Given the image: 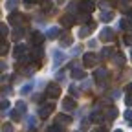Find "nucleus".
<instances>
[{
  "instance_id": "1",
  "label": "nucleus",
  "mask_w": 132,
  "mask_h": 132,
  "mask_svg": "<svg viewBox=\"0 0 132 132\" xmlns=\"http://www.w3.org/2000/svg\"><path fill=\"white\" fill-rule=\"evenodd\" d=\"M46 94H48V97H52V99L59 97V94H61L59 85H57V82H50V85H48V88H46Z\"/></svg>"
},
{
  "instance_id": "2",
  "label": "nucleus",
  "mask_w": 132,
  "mask_h": 132,
  "mask_svg": "<svg viewBox=\"0 0 132 132\" xmlns=\"http://www.w3.org/2000/svg\"><path fill=\"white\" fill-rule=\"evenodd\" d=\"M97 59L99 57L95 53H85V55H82V64H85V66H95Z\"/></svg>"
},
{
  "instance_id": "3",
  "label": "nucleus",
  "mask_w": 132,
  "mask_h": 132,
  "mask_svg": "<svg viewBox=\"0 0 132 132\" xmlns=\"http://www.w3.org/2000/svg\"><path fill=\"white\" fill-rule=\"evenodd\" d=\"M79 9L85 11V13H92L95 9V4L92 2V0H82V2H79Z\"/></svg>"
},
{
  "instance_id": "4",
  "label": "nucleus",
  "mask_w": 132,
  "mask_h": 132,
  "mask_svg": "<svg viewBox=\"0 0 132 132\" xmlns=\"http://www.w3.org/2000/svg\"><path fill=\"white\" fill-rule=\"evenodd\" d=\"M42 40H44V35H42V33H39V31H31V42L35 44V46H40Z\"/></svg>"
},
{
  "instance_id": "5",
  "label": "nucleus",
  "mask_w": 132,
  "mask_h": 132,
  "mask_svg": "<svg viewBox=\"0 0 132 132\" xmlns=\"http://www.w3.org/2000/svg\"><path fill=\"white\" fill-rule=\"evenodd\" d=\"M52 112H53V105H52V103H50V105H42L39 116H40V118H48V116L52 114Z\"/></svg>"
},
{
  "instance_id": "6",
  "label": "nucleus",
  "mask_w": 132,
  "mask_h": 132,
  "mask_svg": "<svg viewBox=\"0 0 132 132\" xmlns=\"http://www.w3.org/2000/svg\"><path fill=\"white\" fill-rule=\"evenodd\" d=\"M99 39H101V40H114L116 37H114V31H112V29L105 28V29L101 31V35H99Z\"/></svg>"
},
{
  "instance_id": "7",
  "label": "nucleus",
  "mask_w": 132,
  "mask_h": 132,
  "mask_svg": "<svg viewBox=\"0 0 132 132\" xmlns=\"http://www.w3.org/2000/svg\"><path fill=\"white\" fill-rule=\"evenodd\" d=\"M73 22H75V19H73L72 15H64L62 19H61V24H62L64 28H72V26H73Z\"/></svg>"
},
{
  "instance_id": "8",
  "label": "nucleus",
  "mask_w": 132,
  "mask_h": 132,
  "mask_svg": "<svg viewBox=\"0 0 132 132\" xmlns=\"http://www.w3.org/2000/svg\"><path fill=\"white\" fill-rule=\"evenodd\" d=\"M62 108L64 110H75V101L72 97H66L64 101H62Z\"/></svg>"
},
{
  "instance_id": "9",
  "label": "nucleus",
  "mask_w": 132,
  "mask_h": 132,
  "mask_svg": "<svg viewBox=\"0 0 132 132\" xmlns=\"http://www.w3.org/2000/svg\"><path fill=\"white\" fill-rule=\"evenodd\" d=\"M22 19H24L22 15H19V13H11V15H9V24H13V26L16 24V26H19V24L22 22Z\"/></svg>"
},
{
  "instance_id": "10",
  "label": "nucleus",
  "mask_w": 132,
  "mask_h": 132,
  "mask_svg": "<svg viewBox=\"0 0 132 132\" xmlns=\"http://www.w3.org/2000/svg\"><path fill=\"white\" fill-rule=\"evenodd\" d=\"M119 28L125 29V31H132V19H125L119 22Z\"/></svg>"
},
{
  "instance_id": "11",
  "label": "nucleus",
  "mask_w": 132,
  "mask_h": 132,
  "mask_svg": "<svg viewBox=\"0 0 132 132\" xmlns=\"http://www.w3.org/2000/svg\"><path fill=\"white\" fill-rule=\"evenodd\" d=\"M24 55H26V46H24V44H19V46L15 48V57L20 59V57H24Z\"/></svg>"
},
{
  "instance_id": "12",
  "label": "nucleus",
  "mask_w": 132,
  "mask_h": 132,
  "mask_svg": "<svg viewBox=\"0 0 132 132\" xmlns=\"http://www.w3.org/2000/svg\"><path fill=\"white\" fill-rule=\"evenodd\" d=\"M22 37H24V28H20V26L15 28V31H13V39L19 40V39H22Z\"/></svg>"
},
{
  "instance_id": "13",
  "label": "nucleus",
  "mask_w": 132,
  "mask_h": 132,
  "mask_svg": "<svg viewBox=\"0 0 132 132\" xmlns=\"http://www.w3.org/2000/svg\"><path fill=\"white\" fill-rule=\"evenodd\" d=\"M57 121H59V125L62 123V125H70L72 123V118L70 116H57Z\"/></svg>"
},
{
  "instance_id": "14",
  "label": "nucleus",
  "mask_w": 132,
  "mask_h": 132,
  "mask_svg": "<svg viewBox=\"0 0 132 132\" xmlns=\"http://www.w3.org/2000/svg\"><path fill=\"white\" fill-rule=\"evenodd\" d=\"M94 75H95V79H97V81H103V77L106 75V70H105V68H97Z\"/></svg>"
},
{
  "instance_id": "15",
  "label": "nucleus",
  "mask_w": 132,
  "mask_h": 132,
  "mask_svg": "<svg viewBox=\"0 0 132 132\" xmlns=\"http://www.w3.org/2000/svg\"><path fill=\"white\" fill-rule=\"evenodd\" d=\"M112 16H114V13H112V11H106V13L103 11V15H101V20H103V22H110V20H112Z\"/></svg>"
},
{
  "instance_id": "16",
  "label": "nucleus",
  "mask_w": 132,
  "mask_h": 132,
  "mask_svg": "<svg viewBox=\"0 0 132 132\" xmlns=\"http://www.w3.org/2000/svg\"><path fill=\"white\" fill-rule=\"evenodd\" d=\"M90 29H92V28H90L88 24H86L85 28H81V31H79V37H81V39H85V37H88V31H90Z\"/></svg>"
},
{
  "instance_id": "17",
  "label": "nucleus",
  "mask_w": 132,
  "mask_h": 132,
  "mask_svg": "<svg viewBox=\"0 0 132 132\" xmlns=\"http://www.w3.org/2000/svg\"><path fill=\"white\" fill-rule=\"evenodd\" d=\"M105 116H106V118H108V119H114V118H116V116H118V110H116V108H108Z\"/></svg>"
},
{
  "instance_id": "18",
  "label": "nucleus",
  "mask_w": 132,
  "mask_h": 132,
  "mask_svg": "<svg viewBox=\"0 0 132 132\" xmlns=\"http://www.w3.org/2000/svg\"><path fill=\"white\" fill-rule=\"evenodd\" d=\"M123 62H125V57H123L121 53L114 57V64H118V66H123Z\"/></svg>"
},
{
  "instance_id": "19",
  "label": "nucleus",
  "mask_w": 132,
  "mask_h": 132,
  "mask_svg": "<svg viewBox=\"0 0 132 132\" xmlns=\"http://www.w3.org/2000/svg\"><path fill=\"white\" fill-rule=\"evenodd\" d=\"M72 75H73V79H85V72L82 70H73Z\"/></svg>"
},
{
  "instance_id": "20",
  "label": "nucleus",
  "mask_w": 132,
  "mask_h": 132,
  "mask_svg": "<svg viewBox=\"0 0 132 132\" xmlns=\"http://www.w3.org/2000/svg\"><path fill=\"white\" fill-rule=\"evenodd\" d=\"M70 44H72V37L70 35H66V37L61 39V46H70Z\"/></svg>"
},
{
  "instance_id": "21",
  "label": "nucleus",
  "mask_w": 132,
  "mask_h": 132,
  "mask_svg": "<svg viewBox=\"0 0 132 132\" xmlns=\"http://www.w3.org/2000/svg\"><path fill=\"white\" fill-rule=\"evenodd\" d=\"M57 33H59L57 28H50V29H48V37H50V39H55V37H57Z\"/></svg>"
},
{
  "instance_id": "22",
  "label": "nucleus",
  "mask_w": 132,
  "mask_h": 132,
  "mask_svg": "<svg viewBox=\"0 0 132 132\" xmlns=\"http://www.w3.org/2000/svg\"><path fill=\"white\" fill-rule=\"evenodd\" d=\"M46 132H62V127H61V125L57 123V125H52V127H50V128H48Z\"/></svg>"
},
{
  "instance_id": "23",
  "label": "nucleus",
  "mask_w": 132,
  "mask_h": 132,
  "mask_svg": "<svg viewBox=\"0 0 132 132\" xmlns=\"http://www.w3.org/2000/svg\"><path fill=\"white\" fill-rule=\"evenodd\" d=\"M114 53V50L112 48H103V52H101V57H110Z\"/></svg>"
},
{
  "instance_id": "24",
  "label": "nucleus",
  "mask_w": 132,
  "mask_h": 132,
  "mask_svg": "<svg viewBox=\"0 0 132 132\" xmlns=\"http://www.w3.org/2000/svg\"><path fill=\"white\" fill-rule=\"evenodd\" d=\"M53 57H55V64H59V61H64V55H62L61 52H55Z\"/></svg>"
},
{
  "instance_id": "25",
  "label": "nucleus",
  "mask_w": 132,
  "mask_h": 132,
  "mask_svg": "<svg viewBox=\"0 0 132 132\" xmlns=\"http://www.w3.org/2000/svg\"><path fill=\"white\" fill-rule=\"evenodd\" d=\"M52 9V2H50V0H44L42 2V11H50Z\"/></svg>"
},
{
  "instance_id": "26",
  "label": "nucleus",
  "mask_w": 132,
  "mask_h": 132,
  "mask_svg": "<svg viewBox=\"0 0 132 132\" xmlns=\"http://www.w3.org/2000/svg\"><path fill=\"white\" fill-rule=\"evenodd\" d=\"M20 116H22V112H20V110H13V112H11V118H13V119H16V121L20 119Z\"/></svg>"
},
{
  "instance_id": "27",
  "label": "nucleus",
  "mask_w": 132,
  "mask_h": 132,
  "mask_svg": "<svg viewBox=\"0 0 132 132\" xmlns=\"http://www.w3.org/2000/svg\"><path fill=\"white\" fill-rule=\"evenodd\" d=\"M94 123H99V121H101V114H97V112H94L92 114V118H90Z\"/></svg>"
},
{
  "instance_id": "28",
  "label": "nucleus",
  "mask_w": 132,
  "mask_h": 132,
  "mask_svg": "<svg viewBox=\"0 0 132 132\" xmlns=\"http://www.w3.org/2000/svg\"><path fill=\"white\" fill-rule=\"evenodd\" d=\"M16 110H20L22 114L26 112V103H22V101H19V103H16Z\"/></svg>"
},
{
  "instance_id": "29",
  "label": "nucleus",
  "mask_w": 132,
  "mask_h": 132,
  "mask_svg": "<svg viewBox=\"0 0 132 132\" xmlns=\"http://www.w3.org/2000/svg\"><path fill=\"white\" fill-rule=\"evenodd\" d=\"M15 4H19V0H7L6 7H7V9H13V7H15Z\"/></svg>"
},
{
  "instance_id": "30",
  "label": "nucleus",
  "mask_w": 132,
  "mask_h": 132,
  "mask_svg": "<svg viewBox=\"0 0 132 132\" xmlns=\"http://www.w3.org/2000/svg\"><path fill=\"white\" fill-rule=\"evenodd\" d=\"M2 132H13V125H11V123H6V125L2 127Z\"/></svg>"
},
{
  "instance_id": "31",
  "label": "nucleus",
  "mask_w": 132,
  "mask_h": 132,
  "mask_svg": "<svg viewBox=\"0 0 132 132\" xmlns=\"http://www.w3.org/2000/svg\"><path fill=\"white\" fill-rule=\"evenodd\" d=\"M29 90H31V85H26V86H22L20 94H29Z\"/></svg>"
},
{
  "instance_id": "32",
  "label": "nucleus",
  "mask_w": 132,
  "mask_h": 132,
  "mask_svg": "<svg viewBox=\"0 0 132 132\" xmlns=\"http://www.w3.org/2000/svg\"><path fill=\"white\" fill-rule=\"evenodd\" d=\"M70 94H72V95H79V88H75V86L72 85V86H70Z\"/></svg>"
},
{
  "instance_id": "33",
  "label": "nucleus",
  "mask_w": 132,
  "mask_h": 132,
  "mask_svg": "<svg viewBox=\"0 0 132 132\" xmlns=\"http://www.w3.org/2000/svg\"><path fill=\"white\" fill-rule=\"evenodd\" d=\"M35 125H37L35 118H29V119H28V127H35Z\"/></svg>"
},
{
  "instance_id": "34",
  "label": "nucleus",
  "mask_w": 132,
  "mask_h": 132,
  "mask_svg": "<svg viewBox=\"0 0 132 132\" xmlns=\"http://www.w3.org/2000/svg\"><path fill=\"white\" fill-rule=\"evenodd\" d=\"M125 119L132 121V110H127V112H125Z\"/></svg>"
},
{
  "instance_id": "35",
  "label": "nucleus",
  "mask_w": 132,
  "mask_h": 132,
  "mask_svg": "<svg viewBox=\"0 0 132 132\" xmlns=\"http://www.w3.org/2000/svg\"><path fill=\"white\" fill-rule=\"evenodd\" d=\"M0 33H2V37H6V35H7V26H2V28H0Z\"/></svg>"
},
{
  "instance_id": "36",
  "label": "nucleus",
  "mask_w": 132,
  "mask_h": 132,
  "mask_svg": "<svg viewBox=\"0 0 132 132\" xmlns=\"http://www.w3.org/2000/svg\"><path fill=\"white\" fill-rule=\"evenodd\" d=\"M0 52H2V55L7 53V44H2V48H0Z\"/></svg>"
},
{
  "instance_id": "37",
  "label": "nucleus",
  "mask_w": 132,
  "mask_h": 132,
  "mask_svg": "<svg viewBox=\"0 0 132 132\" xmlns=\"http://www.w3.org/2000/svg\"><path fill=\"white\" fill-rule=\"evenodd\" d=\"M7 106H9V103H7V101H6V99H4V101H2V110H6V108H7Z\"/></svg>"
},
{
  "instance_id": "38",
  "label": "nucleus",
  "mask_w": 132,
  "mask_h": 132,
  "mask_svg": "<svg viewBox=\"0 0 132 132\" xmlns=\"http://www.w3.org/2000/svg\"><path fill=\"white\" fill-rule=\"evenodd\" d=\"M114 132H123V130H121V128H118V130H114Z\"/></svg>"
},
{
  "instance_id": "39",
  "label": "nucleus",
  "mask_w": 132,
  "mask_h": 132,
  "mask_svg": "<svg viewBox=\"0 0 132 132\" xmlns=\"http://www.w3.org/2000/svg\"><path fill=\"white\" fill-rule=\"evenodd\" d=\"M57 2H64V0H57Z\"/></svg>"
}]
</instances>
